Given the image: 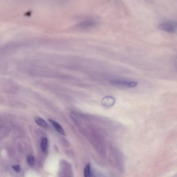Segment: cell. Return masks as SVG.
Instances as JSON below:
<instances>
[{
  "instance_id": "cell-1",
  "label": "cell",
  "mask_w": 177,
  "mask_h": 177,
  "mask_svg": "<svg viewBox=\"0 0 177 177\" xmlns=\"http://www.w3.org/2000/svg\"><path fill=\"white\" fill-rule=\"evenodd\" d=\"M176 22L167 21L160 24L158 27L162 30L167 33L175 32L176 30Z\"/></svg>"
},
{
  "instance_id": "cell-2",
  "label": "cell",
  "mask_w": 177,
  "mask_h": 177,
  "mask_svg": "<svg viewBox=\"0 0 177 177\" xmlns=\"http://www.w3.org/2000/svg\"><path fill=\"white\" fill-rule=\"evenodd\" d=\"M111 83L113 85H121V86L129 87H135L137 85V82L119 80H113L111 81Z\"/></svg>"
},
{
  "instance_id": "cell-3",
  "label": "cell",
  "mask_w": 177,
  "mask_h": 177,
  "mask_svg": "<svg viewBox=\"0 0 177 177\" xmlns=\"http://www.w3.org/2000/svg\"><path fill=\"white\" fill-rule=\"evenodd\" d=\"M96 22L93 20H84L78 24V27L80 28L87 29L94 27L96 25Z\"/></svg>"
},
{
  "instance_id": "cell-4",
  "label": "cell",
  "mask_w": 177,
  "mask_h": 177,
  "mask_svg": "<svg viewBox=\"0 0 177 177\" xmlns=\"http://www.w3.org/2000/svg\"><path fill=\"white\" fill-rule=\"evenodd\" d=\"M48 121L55 128V129L58 133L61 134V135H65V132L64 129L60 124H59L58 122H56V121L51 120V119L48 120Z\"/></svg>"
},
{
  "instance_id": "cell-5",
  "label": "cell",
  "mask_w": 177,
  "mask_h": 177,
  "mask_svg": "<svg viewBox=\"0 0 177 177\" xmlns=\"http://www.w3.org/2000/svg\"><path fill=\"white\" fill-rule=\"evenodd\" d=\"M35 120L37 124L42 127L45 128L47 126V123L41 117H35Z\"/></svg>"
},
{
  "instance_id": "cell-6",
  "label": "cell",
  "mask_w": 177,
  "mask_h": 177,
  "mask_svg": "<svg viewBox=\"0 0 177 177\" xmlns=\"http://www.w3.org/2000/svg\"><path fill=\"white\" fill-rule=\"evenodd\" d=\"M41 148L42 151L45 152L47 151L48 147V140L45 138H43L42 139L41 144Z\"/></svg>"
},
{
  "instance_id": "cell-7",
  "label": "cell",
  "mask_w": 177,
  "mask_h": 177,
  "mask_svg": "<svg viewBox=\"0 0 177 177\" xmlns=\"http://www.w3.org/2000/svg\"><path fill=\"white\" fill-rule=\"evenodd\" d=\"M27 160L28 163L31 166H33L34 165L35 163V160L34 157L31 155H28Z\"/></svg>"
},
{
  "instance_id": "cell-8",
  "label": "cell",
  "mask_w": 177,
  "mask_h": 177,
  "mask_svg": "<svg viewBox=\"0 0 177 177\" xmlns=\"http://www.w3.org/2000/svg\"><path fill=\"white\" fill-rule=\"evenodd\" d=\"M84 176L85 177H91L90 167L89 164L85 168Z\"/></svg>"
},
{
  "instance_id": "cell-9",
  "label": "cell",
  "mask_w": 177,
  "mask_h": 177,
  "mask_svg": "<svg viewBox=\"0 0 177 177\" xmlns=\"http://www.w3.org/2000/svg\"><path fill=\"white\" fill-rule=\"evenodd\" d=\"M12 168L17 172H19L20 171V167L18 165H14L13 166Z\"/></svg>"
},
{
  "instance_id": "cell-10",
  "label": "cell",
  "mask_w": 177,
  "mask_h": 177,
  "mask_svg": "<svg viewBox=\"0 0 177 177\" xmlns=\"http://www.w3.org/2000/svg\"><path fill=\"white\" fill-rule=\"evenodd\" d=\"M175 32H176L177 33V22H176V30Z\"/></svg>"
}]
</instances>
